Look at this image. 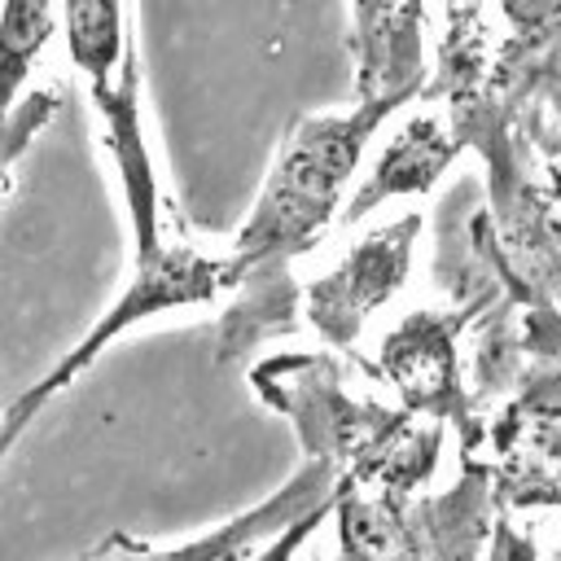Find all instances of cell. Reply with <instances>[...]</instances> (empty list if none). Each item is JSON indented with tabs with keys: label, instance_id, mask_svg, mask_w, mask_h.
Returning a JSON list of instances; mask_svg holds the SVG:
<instances>
[{
	"label": "cell",
	"instance_id": "obj_18",
	"mask_svg": "<svg viewBox=\"0 0 561 561\" xmlns=\"http://www.w3.org/2000/svg\"><path fill=\"white\" fill-rule=\"evenodd\" d=\"M557 149H561V131H557Z\"/></svg>",
	"mask_w": 561,
	"mask_h": 561
},
{
	"label": "cell",
	"instance_id": "obj_17",
	"mask_svg": "<svg viewBox=\"0 0 561 561\" xmlns=\"http://www.w3.org/2000/svg\"><path fill=\"white\" fill-rule=\"evenodd\" d=\"M329 517H333V508H320V513L302 517V522H298V526H289V530H285V535H280V539H276L267 552H259V561H294V557L307 548V539H311V535H316V530H320Z\"/></svg>",
	"mask_w": 561,
	"mask_h": 561
},
{
	"label": "cell",
	"instance_id": "obj_3",
	"mask_svg": "<svg viewBox=\"0 0 561 561\" xmlns=\"http://www.w3.org/2000/svg\"><path fill=\"white\" fill-rule=\"evenodd\" d=\"M561 127H526L482 149L486 202L460 228L451 302H561Z\"/></svg>",
	"mask_w": 561,
	"mask_h": 561
},
{
	"label": "cell",
	"instance_id": "obj_6",
	"mask_svg": "<svg viewBox=\"0 0 561 561\" xmlns=\"http://www.w3.org/2000/svg\"><path fill=\"white\" fill-rule=\"evenodd\" d=\"M241 285V272L232 263V254H206L197 250L188 237H171L153 250H131V276L123 280L118 298L101 311V320L79 337V346H70L31 390H22L9 412H4V425H0V451L9 456L22 438L26 425L39 421V412L66 390L75 386L110 342H118L127 329L162 316V311H180V307H210V302H224L232 298Z\"/></svg>",
	"mask_w": 561,
	"mask_h": 561
},
{
	"label": "cell",
	"instance_id": "obj_5",
	"mask_svg": "<svg viewBox=\"0 0 561 561\" xmlns=\"http://www.w3.org/2000/svg\"><path fill=\"white\" fill-rule=\"evenodd\" d=\"M500 504L482 469L460 465L447 486H342L329 561H486Z\"/></svg>",
	"mask_w": 561,
	"mask_h": 561
},
{
	"label": "cell",
	"instance_id": "obj_8",
	"mask_svg": "<svg viewBox=\"0 0 561 561\" xmlns=\"http://www.w3.org/2000/svg\"><path fill=\"white\" fill-rule=\"evenodd\" d=\"M421 232V210H403L399 219H386L355 245H346V254L329 263L320 276H307L298 289L302 329H311L324 351H355L373 316L403 294Z\"/></svg>",
	"mask_w": 561,
	"mask_h": 561
},
{
	"label": "cell",
	"instance_id": "obj_7",
	"mask_svg": "<svg viewBox=\"0 0 561 561\" xmlns=\"http://www.w3.org/2000/svg\"><path fill=\"white\" fill-rule=\"evenodd\" d=\"M500 298H465L451 307H416L403 311L381 337L373 373L394 390V403L416 421H434L460 430L469 421V368H465V333L495 307Z\"/></svg>",
	"mask_w": 561,
	"mask_h": 561
},
{
	"label": "cell",
	"instance_id": "obj_12",
	"mask_svg": "<svg viewBox=\"0 0 561 561\" xmlns=\"http://www.w3.org/2000/svg\"><path fill=\"white\" fill-rule=\"evenodd\" d=\"M465 153L447 110H425V114H412L394 136L390 145L377 153V162L368 167V175H359L346 210H342V228L359 224L364 215L381 210L386 202H399V197H421L430 193L447 167Z\"/></svg>",
	"mask_w": 561,
	"mask_h": 561
},
{
	"label": "cell",
	"instance_id": "obj_15",
	"mask_svg": "<svg viewBox=\"0 0 561 561\" xmlns=\"http://www.w3.org/2000/svg\"><path fill=\"white\" fill-rule=\"evenodd\" d=\"M53 114H57V92H53V88L31 92V96H18V101L9 105V114H4V171H9V175H13V167H18L22 145H26Z\"/></svg>",
	"mask_w": 561,
	"mask_h": 561
},
{
	"label": "cell",
	"instance_id": "obj_14",
	"mask_svg": "<svg viewBox=\"0 0 561 561\" xmlns=\"http://www.w3.org/2000/svg\"><path fill=\"white\" fill-rule=\"evenodd\" d=\"M53 35V0H9L4 4V105H13L22 96L26 70L35 66V57L44 53Z\"/></svg>",
	"mask_w": 561,
	"mask_h": 561
},
{
	"label": "cell",
	"instance_id": "obj_2",
	"mask_svg": "<svg viewBox=\"0 0 561 561\" xmlns=\"http://www.w3.org/2000/svg\"><path fill=\"white\" fill-rule=\"evenodd\" d=\"M250 390L294 425L302 456L329 465L342 486H434L447 425L416 421L351 381L337 351L263 355L250 368Z\"/></svg>",
	"mask_w": 561,
	"mask_h": 561
},
{
	"label": "cell",
	"instance_id": "obj_13",
	"mask_svg": "<svg viewBox=\"0 0 561 561\" xmlns=\"http://www.w3.org/2000/svg\"><path fill=\"white\" fill-rule=\"evenodd\" d=\"M66 48L92 88V105L110 101L136 75L123 0H66Z\"/></svg>",
	"mask_w": 561,
	"mask_h": 561
},
{
	"label": "cell",
	"instance_id": "obj_11",
	"mask_svg": "<svg viewBox=\"0 0 561 561\" xmlns=\"http://www.w3.org/2000/svg\"><path fill=\"white\" fill-rule=\"evenodd\" d=\"M355 4V101H412L425 92V0Z\"/></svg>",
	"mask_w": 561,
	"mask_h": 561
},
{
	"label": "cell",
	"instance_id": "obj_4",
	"mask_svg": "<svg viewBox=\"0 0 561 561\" xmlns=\"http://www.w3.org/2000/svg\"><path fill=\"white\" fill-rule=\"evenodd\" d=\"M403 101H355L337 114H307L272 158L250 219L232 237L228 254L245 280H294V263L320 245L351 202V180L377 136V127Z\"/></svg>",
	"mask_w": 561,
	"mask_h": 561
},
{
	"label": "cell",
	"instance_id": "obj_10",
	"mask_svg": "<svg viewBox=\"0 0 561 561\" xmlns=\"http://www.w3.org/2000/svg\"><path fill=\"white\" fill-rule=\"evenodd\" d=\"M500 39L469 92L504 105H561V0H495Z\"/></svg>",
	"mask_w": 561,
	"mask_h": 561
},
{
	"label": "cell",
	"instance_id": "obj_1",
	"mask_svg": "<svg viewBox=\"0 0 561 561\" xmlns=\"http://www.w3.org/2000/svg\"><path fill=\"white\" fill-rule=\"evenodd\" d=\"M460 465L486 473L504 517H561V307L495 302L473 324Z\"/></svg>",
	"mask_w": 561,
	"mask_h": 561
},
{
	"label": "cell",
	"instance_id": "obj_9",
	"mask_svg": "<svg viewBox=\"0 0 561 561\" xmlns=\"http://www.w3.org/2000/svg\"><path fill=\"white\" fill-rule=\"evenodd\" d=\"M333 500H337V473L320 460H302L259 504H250L188 539L149 543L127 530H110L101 543H92L88 552H79L70 561H259V552H267L289 526H298L302 517H311L320 508H333Z\"/></svg>",
	"mask_w": 561,
	"mask_h": 561
},
{
	"label": "cell",
	"instance_id": "obj_16",
	"mask_svg": "<svg viewBox=\"0 0 561 561\" xmlns=\"http://www.w3.org/2000/svg\"><path fill=\"white\" fill-rule=\"evenodd\" d=\"M486 561H543V557H539V539L530 530H522L513 517H500L491 548H486Z\"/></svg>",
	"mask_w": 561,
	"mask_h": 561
}]
</instances>
